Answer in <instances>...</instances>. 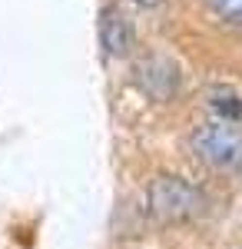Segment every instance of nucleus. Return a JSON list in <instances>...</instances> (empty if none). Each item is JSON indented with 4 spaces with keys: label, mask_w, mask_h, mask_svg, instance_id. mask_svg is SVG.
I'll return each instance as SVG.
<instances>
[{
    "label": "nucleus",
    "mask_w": 242,
    "mask_h": 249,
    "mask_svg": "<svg viewBox=\"0 0 242 249\" xmlns=\"http://www.w3.org/2000/svg\"><path fill=\"white\" fill-rule=\"evenodd\" d=\"M206 193L199 186L186 183L183 176H173L163 173L149 183V213L156 223H189V219H199L206 213Z\"/></svg>",
    "instance_id": "1"
},
{
    "label": "nucleus",
    "mask_w": 242,
    "mask_h": 249,
    "mask_svg": "<svg viewBox=\"0 0 242 249\" xmlns=\"http://www.w3.org/2000/svg\"><path fill=\"white\" fill-rule=\"evenodd\" d=\"M196 156L212 170H239L242 166V130L232 123H206L192 133Z\"/></svg>",
    "instance_id": "2"
},
{
    "label": "nucleus",
    "mask_w": 242,
    "mask_h": 249,
    "mask_svg": "<svg viewBox=\"0 0 242 249\" xmlns=\"http://www.w3.org/2000/svg\"><path fill=\"white\" fill-rule=\"evenodd\" d=\"M136 87L156 100V103H166L179 93V67L176 60L163 57V53H149L136 63Z\"/></svg>",
    "instance_id": "3"
},
{
    "label": "nucleus",
    "mask_w": 242,
    "mask_h": 249,
    "mask_svg": "<svg viewBox=\"0 0 242 249\" xmlns=\"http://www.w3.org/2000/svg\"><path fill=\"white\" fill-rule=\"evenodd\" d=\"M100 47L106 57H126L133 50V23L120 7H106L100 14Z\"/></svg>",
    "instance_id": "4"
},
{
    "label": "nucleus",
    "mask_w": 242,
    "mask_h": 249,
    "mask_svg": "<svg viewBox=\"0 0 242 249\" xmlns=\"http://www.w3.org/2000/svg\"><path fill=\"white\" fill-rule=\"evenodd\" d=\"M209 110L219 116L223 123H239L242 120V96L236 90H216V93L209 96Z\"/></svg>",
    "instance_id": "5"
},
{
    "label": "nucleus",
    "mask_w": 242,
    "mask_h": 249,
    "mask_svg": "<svg viewBox=\"0 0 242 249\" xmlns=\"http://www.w3.org/2000/svg\"><path fill=\"white\" fill-rule=\"evenodd\" d=\"M206 3L225 20H242V0H206Z\"/></svg>",
    "instance_id": "6"
},
{
    "label": "nucleus",
    "mask_w": 242,
    "mask_h": 249,
    "mask_svg": "<svg viewBox=\"0 0 242 249\" xmlns=\"http://www.w3.org/2000/svg\"><path fill=\"white\" fill-rule=\"evenodd\" d=\"M133 3H136V7H159L163 0H133Z\"/></svg>",
    "instance_id": "7"
}]
</instances>
